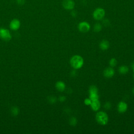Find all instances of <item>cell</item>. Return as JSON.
Here are the masks:
<instances>
[{
    "label": "cell",
    "instance_id": "obj_1",
    "mask_svg": "<svg viewBox=\"0 0 134 134\" xmlns=\"http://www.w3.org/2000/svg\"><path fill=\"white\" fill-rule=\"evenodd\" d=\"M70 63L73 69L75 70L80 69L83 66L84 60L81 56L74 55L71 57Z\"/></svg>",
    "mask_w": 134,
    "mask_h": 134
},
{
    "label": "cell",
    "instance_id": "obj_2",
    "mask_svg": "<svg viewBox=\"0 0 134 134\" xmlns=\"http://www.w3.org/2000/svg\"><path fill=\"white\" fill-rule=\"evenodd\" d=\"M97 122L101 125H106L108 122V116L107 113L103 111L98 112L95 116Z\"/></svg>",
    "mask_w": 134,
    "mask_h": 134
},
{
    "label": "cell",
    "instance_id": "obj_3",
    "mask_svg": "<svg viewBox=\"0 0 134 134\" xmlns=\"http://www.w3.org/2000/svg\"><path fill=\"white\" fill-rule=\"evenodd\" d=\"M105 15V10L102 8H97L93 13V17L95 20L100 21L103 20Z\"/></svg>",
    "mask_w": 134,
    "mask_h": 134
},
{
    "label": "cell",
    "instance_id": "obj_4",
    "mask_svg": "<svg viewBox=\"0 0 134 134\" xmlns=\"http://www.w3.org/2000/svg\"><path fill=\"white\" fill-rule=\"evenodd\" d=\"M0 38L3 41L7 42L12 39V35L7 29L0 28Z\"/></svg>",
    "mask_w": 134,
    "mask_h": 134
},
{
    "label": "cell",
    "instance_id": "obj_5",
    "mask_svg": "<svg viewBox=\"0 0 134 134\" xmlns=\"http://www.w3.org/2000/svg\"><path fill=\"white\" fill-rule=\"evenodd\" d=\"M91 26L89 23L86 22H82L78 25V29L80 31L83 33L88 32L90 29Z\"/></svg>",
    "mask_w": 134,
    "mask_h": 134
},
{
    "label": "cell",
    "instance_id": "obj_6",
    "mask_svg": "<svg viewBox=\"0 0 134 134\" xmlns=\"http://www.w3.org/2000/svg\"><path fill=\"white\" fill-rule=\"evenodd\" d=\"M63 7L67 10H72L74 7V2L73 0H64L62 3Z\"/></svg>",
    "mask_w": 134,
    "mask_h": 134
},
{
    "label": "cell",
    "instance_id": "obj_7",
    "mask_svg": "<svg viewBox=\"0 0 134 134\" xmlns=\"http://www.w3.org/2000/svg\"><path fill=\"white\" fill-rule=\"evenodd\" d=\"M21 22L17 18L12 20L10 23V27L13 30H17L21 27Z\"/></svg>",
    "mask_w": 134,
    "mask_h": 134
},
{
    "label": "cell",
    "instance_id": "obj_8",
    "mask_svg": "<svg viewBox=\"0 0 134 134\" xmlns=\"http://www.w3.org/2000/svg\"><path fill=\"white\" fill-rule=\"evenodd\" d=\"M104 76L106 78H112L115 74V71L112 67H108L106 68L103 72Z\"/></svg>",
    "mask_w": 134,
    "mask_h": 134
},
{
    "label": "cell",
    "instance_id": "obj_9",
    "mask_svg": "<svg viewBox=\"0 0 134 134\" xmlns=\"http://www.w3.org/2000/svg\"><path fill=\"white\" fill-rule=\"evenodd\" d=\"M127 104L123 101H121L117 105V110L120 113H124L127 110Z\"/></svg>",
    "mask_w": 134,
    "mask_h": 134
},
{
    "label": "cell",
    "instance_id": "obj_10",
    "mask_svg": "<svg viewBox=\"0 0 134 134\" xmlns=\"http://www.w3.org/2000/svg\"><path fill=\"white\" fill-rule=\"evenodd\" d=\"M91 108L94 111H98L101 107V103L99 100H96L92 101V103L90 105Z\"/></svg>",
    "mask_w": 134,
    "mask_h": 134
},
{
    "label": "cell",
    "instance_id": "obj_11",
    "mask_svg": "<svg viewBox=\"0 0 134 134\" xmlns=\"http://www.w3.org/2000/svg\"><path fill=\"white\" fill-rule=\"evenodd\" d=\"M56 88L58 91L64 92L66 89V84L62 81H58L56 83Z\"/></svg>",
    "mask_w": 134,
    "mask_h": 134
},
{
    "label": "cell",
    "instance_id": "obj_12",
    "mask_svg": "<svg viewBox=\"0 0 134 134\" xmlns=\"http://www.w3.org/2000/svg\"><path fill=\"white\" fill-rule=\"evenodd\" d=\"M109 47V43L107 41H102L100 44V48L102 50L105 51L108 49Z\"/></svg>",
    "mask_w": 134,
    "mask_h": 134
},
{
    "label": "cell",
    "instance_id": "obj_13",
    "mask_svg": "<svg viewBox=\"0 0 134 134\" xmlns=\"http://www.w3.org/2000/svg\"><path fill=\"white\" fill-rule=\"evenodd\" d=\"M119 71L121 74H125L127 73L129 71V68L127 66H121L119 69Z\"/></svg>",
    "mask_w": 134,
    "mask_h": 134
},
{
    "label": "cell",
    "instance_id": "obj_14",
    "mask_svg": "<svg viewBox=\"0 0 134 134\" xmlns=\"http://www.w3.org/2000/svg\"><path fill=\"white\" fill-rule=\"evenodd\" d=\"M89 94L98 93V89L97 87L95 85H91L89 90Z\"/></svg>",
    "mask_w": 134,
    "mask_h": 134
},
{
    "label": "cell",
    "instance_id": "obj_15",
    "mask_svg": "<svg viewBox=\"0 0 134 134\" xmlns=\"http://www.w3.org/2000/svg\"><path fill=\"white\" fill-rule=\"evenodd\" d=\"M102 29V25L99 23L95 24L94 26V30L95 32H100Z\"/></svg>",
    "mask_w": 134,
    "mask_h": 134
},
{
    "label": "cell",
    "instance_id": "obj_16",
    "mask_svg": "<svg viewBox=\"0 0 134 134\" xmlns=\"http://www.w3.org/2000/svg\"><path fill=\"white\" fill-rule=\"evenodd\" d=\"M89 98L92 101L98 100L99 99V96L98 93H94V94H90Z\"/></svg>",
    "mask_w": 134,
    "mask_h": 134
},
{
    "label": "cell",
    "instance_id": "obj_17",
    "mask_svg": "<svg viewBox=\"0 0 134 134\" xmlns=\"http://www.w3.org/2000/svg\"><path fill=\"white\" fill-rule=\"evenodd\" d=\"M117 64V60L114 58H112L110 60H109V66L111 67H115Z\"/></svg>",
    "mask_w": 134,
    "mask_h": 134
},
{
    "label": "cell",
    "instance_id": "obj_18",
    "mask_svg": "<svg viewBox=\"0 0 134 134\" xmlns=\"http://www.w3.org/2000/svg\"><path fill=\"white\" fill-rule=\"evenodd\" d=\"M77 123H78L77 119L74 117H72L71 118H70L69 120V124L72 126H75L76 124H77Z\"/></svg>",
    "mask_w": 134,
    "mask_h": 134
},
{
    "label": "cell",
    "instance_id": "obj_19",
    "mask_svg": "<svg viewBox=\"0 0 134 134\" xmlns=\"http://www.w3.org/2000/svg\"><path fill=\"white\" fill-rule=\"evenodd\" d=\"M92 103V101L90 99V98H87V99H85L84 101V103L85 105H87V106H89L91 105Z\"/></svg>",
    "mask_w": 134,
    "mask_h": 134
},
{
    "label": "cell",
    "instance_id": "obj_20",
    "mask_svg": "<svg viewBox=\"0 0 134 134\" xmlns=\"http://www.w3.org/2000/svg\"><path fill=\"white\" fill-rule=\"evenodd\" d=\"M16 3L19 5H23L25 4L26 0H16Z\"/></svg>",
    "mask_w": 134,
    "mask_h": 134
},
{
    "label": "cell",
    "instance_id": "obj_21",
    "mask_svg": "<svg viewBox=\"0 0 134 134\" xmlns=\"http://www.w3.org/2000/svg\"><path fill=\"white\" fill-rule=\"evenodd\" d=\"M104 108L106 109H109L111 107H112V104L110 102H106L105 104H104Z\"/></svg>",
    "mask_w": 134,
    "mask_h": 134
},
{
    "label": "cell",
    "instance_id": "obj_22",
    "mask_svg": "<svg viewBox=\"0 0 134 134\" xmlns=\"http://www.w3.org/2000/svg\"><path fill=\"white\" fill-rule=\"evenodd\" d=\"M12 113H13V115H17L19 113V111H18V109L17 108V107H13L12 109Z\"/></svg>",
    "mask_w": 134,
    "mask_h": 134
},
{
    "label": "cell",
    "instance_id": "obj_23",
    "mask_svg": "<svg viewBox=\"0 0 134 134\" xmlns=\"http://www.w3.org/2000/svg\"><path fill=\"white\" fill-rule=\"evenodd\" d=\"M49 101L52 103V104H53L54 103L56 102L57 101V99L56 97H49Z\"/></svg>",
    "mask_w": 134,
    "mask_h": 134
},
{
    "label": "cell",
    "instance_id": "obj_24",
    "mask_svg": "<svg viewBox=\"0 0 134 134\" xmlns=\"http://www.w3.org/2000/svg\"><path fill=\"white\" fill-rule=\"evenodd\" d=\"M103 24L105 26H108L110 24V22L109 21V20H104L103 21Z\"/></svg>",
    "mask_w": 134,
    "mask_h": 134
},
{
    "label": "cell",
    "instance_id": "obj_25",
    "mask_svg": "<svg viewBox=\"0 0 134 134\" xmlns=\"http://www.w3.org/2000/svg\"><path fill=\"white\" fill-rule=\"evenodd\" d=\"M59 100L61 102H64L66 100V98L65 96H64V95H62V96H60L59 97Z\"/></svg>",
    "mask_w": 134,
    "mask_h": 134
},
{
    "label": "cell",
    "instance_id": "obj_26",
    "mask_svg": "<svg viewBox=\"0 0 134 134\" xmlns=\"http://www.w3.org/2000/svg\"><path fill=\"white\" fill-rule=\"evenodd\" d=\"M71 15L73 16V17H75L76 16V15H77V13H76V11H72L71 12Z\"/></svg>",
    "mask_w": 134,
    "mask_h": 134
},
{
    "label": "cell",
    "instance_id": "obj_27",
    "mask_svg": "<svg viewBox=\"0 0 134 134\" xmlns=\"http://www.w3.org/2000/svg\"><path fill=\"white\" fill-rule=\"evenodd\" d=\"M71 75L72 76H75V75H76V72H75V71H72V72H71Z\"/></svg>",
    "mask_w": 134,
    "mask_h": 134
},
{
    "label": "cell",
    "instance_id": "obj_28",
    "mask_svg": "<svg viewBox=\"0 0 134 134\" xmlns=\"http://www.w3.org/2000/svg\"><path fill=\"white\" fill-rule=\"evenodd\" d=\"M131 68H132V71H133V73H134V62L132 63V65H131Z\"/></svg>",
    "mask_w": 134,
    "mask_h": 134
},
{
    "label": "cell",
    "instance_id": "obj_29",
    "mask_svg": "<svg viewBox=\"0 0 134 134\" xmlns=\"http://www.w3.org/2000/svg\"><path fill=\"white\" fill-rule=\"evenodd\" d=\"M132 93H133V94L134 95V88H133V90H132Z\"/></svg>",
    "mask_w": 134,
    "mask_h": 134
},
{
    "label": "cell",
    "instance_id": "obj_30",
    "mask_svg": "<svg viewBox=\"0 0 134 134\" xmlns=\"http://www.w3.org/2000/svg\"><path fill=\"white\" fill-rule=\"evenodd\" d=\"M133 79H134V75H133Z\"/></svg>",
    "mask_w": 134,
    "mask_h": 134
}]
</instances>
